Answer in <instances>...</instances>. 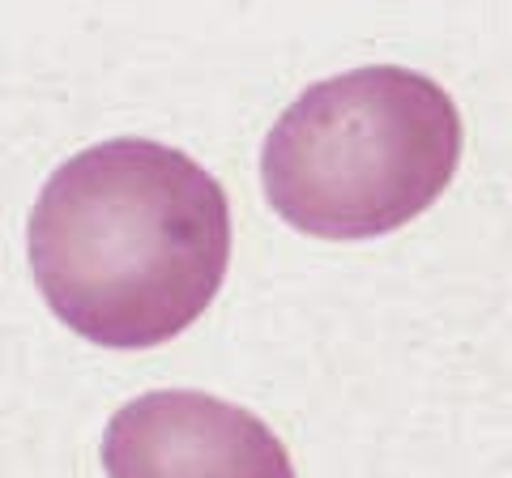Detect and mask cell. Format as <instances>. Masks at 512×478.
Wrapping results in <instances>:
<instances>
[{
	"label": "cell",
	"instance_id": "cell-2",
	"mask_svg": "<svg viewBox=\"0 0 512 478\" xmlns=\"http://www.w3.org/2000/svg\"><path fill=\"white\" fill-rule=\"evenodd\" d=\"M461 111L397 65L338 73L299 94L261 150L269 205L303 235L372 239L406 227L453 184Z\"/></svg>",
	"mask_w": 512,
	"mask_h": 478
},
{
	"label": "cell",
	"instance_id": "cell-1",
	"mask_svg": "<svg viewBox=\"0 0 512 478\" xmlns=\"http://www.w3.org/2000/svg\"><path fill=\"white\" fill-rule=\"evenodd\" d=\"M30 274L73 333L146 350L214 304L231 261V205L197 158L163 141H99L43 184Z\"/></svg>",
	"mask_w": 512,
	"mask_h": 478
},
{
	"label": "cell",
	"instance_id": "cell-3",
	"mask_svg": "<svg viewBox=\"0 0 512 478\" xmlns=\"http://www.w3.org/2000/svg\"><path fill=\"white\" fill-rule=\"evenodd\" d=\"M107 478H295L286 444L252 410L197 389L141 393L103 432Z\"/></svg>",
	"mask_w": 512,
	"mask_h": 478
}]
</instances>
